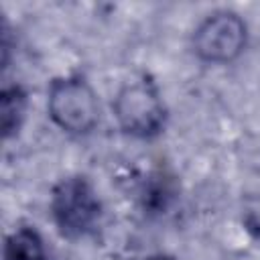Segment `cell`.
Returning <instances> with one entry per match:
<instances>
[{"label": "cell", "instance_id": "6da1fadb", "mask_svg": "<svg viewBox=\"0 0 260 260\" xmlns=\"http://www.w3.org/2000/svg\"><path fill=\"white\" fill-rule=\"evenodd\" d=\"M47 110L51 120L69 134H87L100 120L98 95L81 75L53 79L47 91Z\"/></svg>", "mask_w": 260, "mask_h": 260}, {"label": "cell", "instance_id": "7a4b0ae2", "mask_svg": "<svg viewBox=\"0 0 260 260\" xmlns=\"http://www.w3.org/2000/svg\"><path fill=\"white\" fill-rule=\"evenodd\" d=\"M118 126L134 138H152L165 128V104L158 87L140 77L122 85L112 104Z\"/></svg>", "mask_w": 260, "mask_h": 260}, {"label": "cell", "instance_id": "3957f363", "mask_svg": "<svg viewBox=\"0 0 260 260\" xmlns=\"http://www.w3.org/2000/svg\"><path fill=\"white\" fill-rule=\"evenodd\" d=\"M51 215L67 238L87 236L100 219L102 205L85 177H65L51 191Z\"/></svg>", "mask_w": 260, "mask_h": 260}, {"label": "cell", "instance_id": "277c9868", "mask_svg": "<svg viewBox=\"0 0 260 260\" xmlns=\"http://www.w3.org/2000/svg\"><path fill=\"white\" fill-rule=\"evenodd\" d=\"M246 43L248 26L232 10H217L205 16L193 32V51L205 63H230L242 55Z\"/></svg>", "mask_w": 260, "mask_h": 260}, {"label": "cell", "instance_id": "5b68a950", "mask_svg": "<svg viewBox=\"0 0 260 260\" xmlns=\"http://www.w3.org/2000/svg\"><path fill=\"white\" fill-rule=\"evenodd\" d=\"M4 260H47L41 236L30 228L14 230L6 238Z\"/></svg>", "mask_w": 260, "mask_h": 260}, {"label": "cell", "instance_id": "8992f818", "mask_svg": "<svg viewBox=\"0 0 260 260\" xmlns=\"http://www.w3.org/2000/svg\"><path fill=\"white\" fill-rule=\"evenodd\" d=\"M26 112V93L22 87L12 85L4 87L0 95V126L4 138H10L18 132Z\"/></svg>", "mask_w": 260, "mask_h": 260}, {"label": "cell", "instance_id": "52a82bcc", "mask_svg": "<svg viewBox=\"0 0 260 260\" xmlns=\"http://www.w3.org/2000/svg\"><path fill=\"white\" fill-rule=\"evenodd\" d=\"M146 260H173L171 256H165V254H154V256H148Z\"/></svg>", "mask_w": 260, "mask_h": 260}]
</instances>
